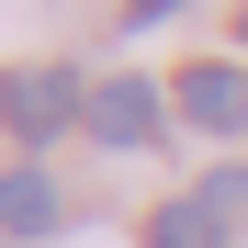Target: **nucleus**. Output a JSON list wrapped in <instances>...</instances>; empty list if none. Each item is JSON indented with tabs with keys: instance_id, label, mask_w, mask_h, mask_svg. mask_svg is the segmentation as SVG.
Instances as JSON below:
<instances>
[{
	"instance_id": "5",
	"label": "nucleus",
	"mask_w": 248,
	"mask_h": 248,
	"mask_svg": "<svg viewBox=\"0 0 248 248\" xmlns=\"http://www.w3.org/2000/svg\"><path fill=\"white\" fill-rule=\"evenodd\" d=\"M147 248H237V226L203 192H181V203H147Z\"/></svg>"
},
{
	"instance_id": "1",
	"label": "nucleus",
	"mask_w": 248,
	"mask_h": 248,
	"mask_svg": "<svg viewBox=\"0 0 248 248\" xmlns=\"http://www.w3.org/2000/svg\"><path fill=\"white\" fill-rule=\"evenodd\" d=\"M91 113V79L57 68V57H23V68H0V136H12L23 158H46L68 124Z\"/></svg>"
},
{
	"instance_id": "7",
	"label": "nucleus",
	"mask_w": 248,
	"mask_h": 248,
	"mask_svg": "<svg viewBox=\"0 0 248 248\" xmlns=\"http://www.w3.org/2000/svg\"><path fill=\"white\" fill-rule=\"evenodd\" d=\"M237 46H248V12H237Z\"/></svg>"
},
{
	"instance_id": "6",
	"label": "nucleus",
	"mask_w": 248,
	"mask_h": 248,
	"mask_svg": "<svg viewBox=\"0 0 248 248\" xmlns=\"http://www.w3.org/2000/svg\"><path fill=\"white\" fill-rule=\"evenodd\" d=\"M170 12H181V0H124V23H136V34H147V23H170Z\"/></svg>"
},
{
	"instance_id": "8",
	"label": "nucleus",
	"mask_w": 248,
	"mask_h": 248,
	"mask_svg": "<svg viewBox=\"0 0 248 248\" xmlns=\"http://www.w3.org/2000/svg\"><path fill=\"white\" fill-rule=\"evenodd\" d=\"M0 248H12V237H0Z\"/></svg>"
},
{
	"instance_id": "4",
	"label": "nucleus",
	"mask_w": 248,
	"mask_h": 248,
	"mask_svg": "<svg viewBox=\"0 0 248 248\" xmlns=\"http://www.w3.org/2000/svg\"><path fill=\"white\" fill-rule=\"evenodd\" d=\"M0 237H12V248L57 237V181H46V158H12V170H0Z\"/></svg>"
},
{
	"instance_id": "3",
	"label": "nucleus",
	"mask_w": 248,
	"mask_h": 248,
	"mask_svg": "<svg viewBox=\"0 0 248 248\" xmlns=\"http://www.w3.org/2000/svg\"><path fill=\"white\" fill-rule=\"evenodd\" d=\"M170 113L192 136H248V57H192L170 79Z\"/></svg>"
},
{
	"instance_id": "2",
	"label": "nucleus",
	"mask_w": 248,
	"mask_h": 248,
	"mask_svg": "<svg viewBox=\"0 0 248 248\" xmlns=\"http://www.w3.org/2000/svg\"><path fill=\"white\" fill-rule=\"evenodd\" d=\"M79 136H91V147H113V158H136V147H158V136H170V91H158V79H136V68H113V79H91Z\"/></svg>"
}]
</instances>
